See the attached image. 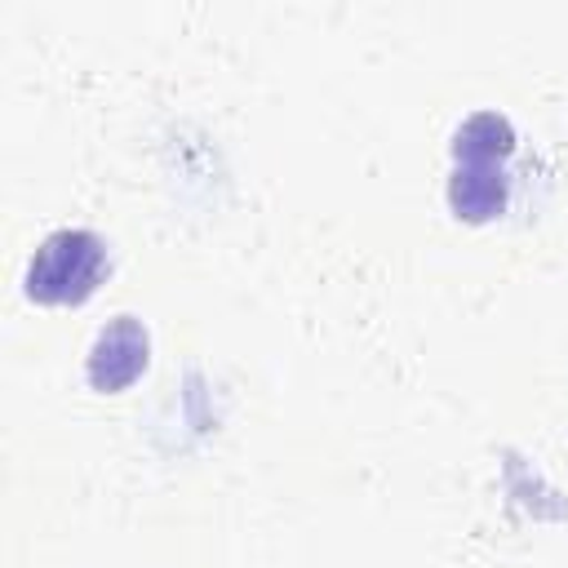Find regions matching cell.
<instances>
[{"mask_svg": "<svg viewBox=\"0 0 568 568\" xmlns=\"http://www.w3.org/2000/svg\"><path fill=\"white\" fill-rule=\"evenodd\" d=\"M102 266H106V248H102L98 235L53 231L27 266V293L36 302H53V306L58 302H80L102 280Z\"/></svg>", "mask_w": 568, "mask_h": 568, "instance_id": "1", "label": "cell"}, {"mask_svg": "<svg viewBox=\"0 0 568 568\" xmlns=\"http://www.w3.org/2000/svg\"><path fill=\"white\" fill-rule=\"evenodd\" d=\"M142 364H146V333H142L133 320H115V324L98 337V346H93L89 377H93V386L115 390V386L133 382V377L142 373Z\"/></svg>", "mask_w": 568, "mask_h": 568, "instance_id": "2", "label": "cell"}]
</instances>
